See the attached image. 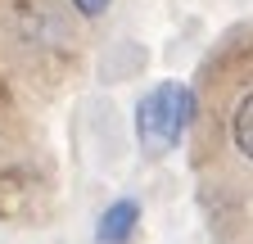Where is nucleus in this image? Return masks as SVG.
Instances as JSON below:
<instances>
[{
	"label": "nucleus",
	"instance_id": "1",
	"mask_svg": "<svg viewBox=\"0 0 253 244\" xmlns=\"http://www.w3.org/2000/svg\"><path fill=\"white\" fill-rule=\"evenodd\" d=\"M190 118H195V95H190V86H181V81L154 86L140 100V118H136L140 145L149 149V154H168V149L185 136Z\"/></svg>",
	"mask_w": 253,
	"mask_h": 244
},
{
	"label": "nucleus",
	"instance_id": "2",
	"mask_svg": "<svg viewBox=\"0 0 253 244\" xmlns=\"http://www.w3.org/2000/svg\"><path fill=\"white\" fill-rule=\"evenodd\" d=\"M136 222H140V208L131 199H118L100 217V244H126V240L136 235Z\"/></svg>",
	"mask_w": 253,
	"mask_h": 244
},
{
	"label": "nucleus",
	"instance_id": "3",
	"mask_svg": "<svg viewBox=\"0 0 253 244\" xmlns=\"http://www.w3.org/2000/svg\"><path fill=\"white\" fill-rule=\"evenodd\" d=\"M231 140L244 159H253V90L235 104V118H231Z\"/></svg>",
	"mask_w": 253,
	"mask_h": 244
},
{
	"label": "nucleus",
	"instance_id": "4",
	"mask_svg": "<svg viewBox=\"0 0 253 244\" xmlns=\"http://www.w3.org/2000/svg\"><path fill=\"white\" fill-rule=\"evenodd\" d=\"M73 5H77L86 18H95V14H104V9H109V0H73Z\"/></svg>",
	"mask_w": 253,
	"mask_h": 244
}]
</instances>
